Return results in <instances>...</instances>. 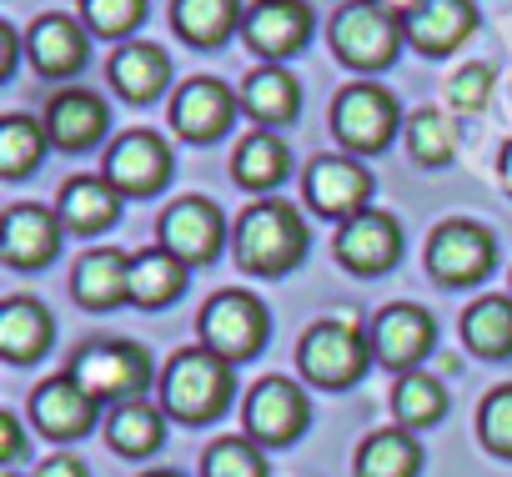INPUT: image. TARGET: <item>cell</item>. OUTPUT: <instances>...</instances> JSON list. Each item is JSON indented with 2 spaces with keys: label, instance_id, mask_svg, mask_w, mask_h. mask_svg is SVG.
<instances>
[{
  "label": "cell",
  "instance_id": "obj_39",
  "mask_svg": "<svg viewBox=\"0 0 512 477\" xmlns=\"http://www.w3.org/2000/svg\"><path fill=\"white\" fill-rule=\"evenodd\" d=\"M487 96H492V66L472 61V66H457V71L447 76V106H452L457 116H477V111L487 106Z\"/></svg>",
  "mask_w": 512,
  "mask_h": 477
},
{
  "label": "cell",
  "instance_id": "obj_5",
  "mask_svg": "<svg viewBox=\"0 0 512 477\" xmlns=\"http://www.w3.org/2000/svg\"><path fill=\"white\" fill-rule=\"evenodd\" d=\"M71 377L81 382V392L91 402H131L151 387L156 367H151V352L141 342L101 337V342H86L71 357Z\"/></svg>",
  "mask_w": 512,
  "mask_h": 477
},
{
  "label": "cell",
  "instance_id": "obj_41",
  "mask_svg": "<svg viewBox=\"0 0 512 477\" xmlns=\"http://www.w3.org/2000/svg\"><path fill=\"white\" fill-rule=\"evenodd\" d=\"M41 477H91V467L81 457H71V452H56V457L41 462Z\"/></svg>",
  "mask_w": 512,
  "mask_h": 477
},
{
  "label": "cell",
  "instance_id": "obj_46",
  "mask_svg": "<svg viewBox=\"0 0 512 477\" xmlns=\"http://www.w3.org/2000/svg\"><path fill=\"white\" fill-rule=\"evenodd\" d=\"M11 477H16V472H11Z\"/></svg>",
  "mask_w": 512,
  "mask_h": 477
},
{
  "label": "cell",
  "instance_id": "obj_37",
  "mask_svg": "<svg viewBox=\"0 0 512 477\" xmlns=\"http://www.w3.org/2000/svg\"><path fill=\"white\" fill-rule=\"evenodd\" d=\"M81 21L91 36L126 46V36L146 21V0H81Z\"/></svg>",
  "mask_w": 512,
  "mask_h": 477
},
{
  "label": "cell",
  "instance_id": "obj_19",
  "mask_svg": "<svg viewBox=\"0 0 512 477\" xmlns=\"http://www.w3.org/2000/svg\"><path fill=\"white\" fill-rule=\"evenodd\" d=\"M31 422L51 442H76L96 427V402L81 392V382L71 372H61V377H46L31 392Z\"/></svg>",
  "mask_w": 512,
  "mask_h": 477
},
{
  "label": "cell",
  "instance_id": "obj_16",
  "mask_svg": "<svg viewBox=\"0 0 512 477\" xmlns=\"http://www.w3.org/2000/svg\"><path fill=\"white\" fill-rule=\"evenodd\" d=\"M332 252H337V262L352 277H382L402 257V226H397L392 211H372L367 206L362 216H352V221L337 226V247Z\"/></svg>",
  "mask_w": 512,
  "mask_h": 477
},
{
  "label": "cell",
  "instance_id": "obj_15",
  "mask_svg": "<svg viewBox=\"0 0 512 477\" xmlns=\"http://www.w3.org/2000/svg\"><path fill=\"white\" fill-rule=\"evenodd\" d=\"M171 146L156 136V131H121L111 146H106V181L121 191V196H151L171 181Z\"/></svg>",
  "mask_w": 512,
  "mask_h": 477
},
{
  "label": "cell",
  "instance_id": "obj_25",
  "mask_svg": "<svg viewBox=\"0 0 512 477\" xmlns=\"http://www.w3.org/2000/svg\"><path fill=\"white\" fill-rule=\"evenodd\" d=\"M56 342V322L51 312L36 302V297H11V302H0V357L26 367L36 357H46Z\"/></svg>",
  "mask_w": 512,
  "mask_h": 477
},
{
  "label": "cell",
  "instance_id": "obj_45",
  "mask_svg": "<svg viewBox=\"0 0 512 477\" xmlns=\"http://www.w3.org/2000/svg\"><path fill=\"white\" fill-rule=\"evenodd\" d=\"M146 477H181V472H146Z\"/></svg>",
  "mask_w": 512,
  "mask_h": 477
},
{
  "label": "cell",
  "instance_id": "obj_23",
  "mask_svg": "<svg viewBox=\"0 0 512 477\" xmlns=\"http://www.w3.org/2000/svg\"><path fill=\"white\" fill-rule=\"evenodd\" d=\"M106 76H111V86L121 91V101L146 106V101H156V96L171 86V56H166L161 46H151V41H126V46L111 51Z\"/></svg>",
  "mask_w": 512,
  "mask_h": 477
},
{
  "label": "cell",
  "instance_id": "obj_24",
  "mask_svg": "<svg viewBox=\"0 0 512 477\" xmlns=\"http://www.w3.org/2000/svg\"><path fill=\"white\" fill-rule=\"evenodd\" d=\"M56 216L76 236H101L121 216V191L106 176H71L56 196Z\"/></svg>",
  "mask_w": 512,
  "mask_h": 477
},
{
  "label": "cell",
  "instance_id": "obj_31",
  "mask_svg": "<svg viewBox=\"0 0 512 477\" xmlns=\"http://www.w3.org/2000/svg\"><path fill=\"white\" fill-rule=\"evenodd\" d=\"M462 342L497 362V357H512V297L492 292V297H477L467 312H462Z\"/></svg>",
  "mask_w": 512,
  "mask_h": 477
},
{
  "label": "cell",
  "instance_id": "obj_40",
  "mask_svg": "<svg viewBox=\"0 0 512 477\" xmlns=\"http://www.w3.org/2000/svg\"><path fill=\"white\" fill-rule=\"evenodd\" d=\"M21 457H26L21 422H16V412H0V462H21Z\"/></svg>",
  "mask_w": 512,
  "mask_h": 477
},
{
  "label": "cell",
  "instance_id": "obj_4",
  "mask_svg": "<svg viewBox=\"0 0 512 477\" xmlns=\"http://www.w3.org/2000/svg\"><path fill=\"white\" fill-rule=\"evenodd\" d=\"M372 362V337L357 327V322H342V317H322L302 332L297 342V367L312 387H327V392H347Z\"/></svg>",
  "mask_w": 512,
  "mask_h": 477
},
{
  "label": "cell",
  "instance_id": "obj_18",
  "mask_svg": "<svg viewBox=\"0 0 512 477\" xmlns=\"http://www.w3.org/2000/svg\"><path fill=\"white\" fill-rule=\"evenodd\" d=\"M91 56V36L81 31L76 16H61V11H46L26 26V61L36 76L46 81H66L86 66Z\"/></svg>",
  "mask_w": 512,
  "mask_h": 477
},
{
  "label": "cell",
  "instance_id": "obj_44",
  "mask_svg": "<svg viewBox=\"0 0 512 477\" xmlns=\"http://www.w3.org/2000/svg\"><path fill=\"white\" fill-rule=\"evenodd\" d=\"M377 6H382L387 16H397V21H407V16H412V11L422 6V0H377Z\"/></svg>",
  "mask_w": 512,
  "mask_h": 477
},
{
  "label": "cell",
  "instance_id": "obj_43",
  "mask_svg": "<svg viewBox=\"0 0 512 477\" xmlns=\"http://www.w3.org/2000/svg\"><path fill=\"white\" fill-rule=\"evenodd\" d=\"M497 181H502V191L512 196V141L502 146V156H497Z\"/></svg>",
  "mask_w": 512,
  "mask_h": 477
},
{
  "label": "cell",
  "instance_id": "obj_33",
  "mask_svg": "<svg viewBox=\"0 0 512 477\" xmlns=\"http://www.w3.org/2000/svg\"><path fill=\"white\" fill-rule=\"evenodd\" d=\"M46 151H51L46 121L21 116V111H11L6 121H0V176H6V181L31 176V171L46 161Z\"/></svg>",
  "mask_w": 512,
  "mask_h": 477
},
{
  "label": "cell",
  "instance_id": "obj_35",
  "mask_svg": "<svg viewBox=\"0 0 512 477\" xmlns=\"http://www.w3.org/2000/svg\"><path fill=\"white\" fill-rule=\"evenodd\" d=\"M392 412H397V427H407V432L412 427H432L447 412V387L437 377H427V372H407L392 387Z\"/></svg>",
  "mask_w": 512,
  "mask_h": 477
},
{
  "label": "cell",
  "instance_id": "obj_12",
  "mask_svg": "<svg viewBox=\"0 0 512 477\" xmlns=\"http://www.w3.org/2000/svg\"><path fill=\"white\" fill-rule=\"evenodd\" d=\"M317 31V16L307 0H251L246 21H241V41L262 56V61H287L297 56Z\"/></svg>",
  "mask_w": 512,
  "mask_h": 477
},
{
  "label": "cell",
  "instance_id": "obj_26",
  "mask_svg": "<svg viewBox=\"0 0 512 477\" xmlns=\"http://www.w3.org/2000/svg\"><path fill=\"white\" fill-rule=\"evenodd\" d=\"M246 11L241 0H171V26L186 46L196 51H216L241 31Z\"/></svg>",
  "mask_w": 512,
  "mask_h": 477
},
{
  "label": "cell",
  "instance_id": "obj_34",
  "mask_svg": "<svg viewBox=\"0 0 512 477\" xmlns=\"http://www.w3.org/2000/svg\"><path fill=\"white\" fill-rule=\"evenodd\" d=\"M407 151H412V161H422V166H447L452 156H457V121H452V111H442V106H417V111H407Z\"/></svg>",
  "mask_w": 512,
  "mask_h": 477
},
{
  "label": "cell",
  "instance_id": "obj_30",
  "mask_svg": "<svg viewBox=\"0 0 512 477\" xmlns=\"http://www.w3.org/2000/svg\"><path fill=\"white\" fill-rule=\"evenodd\" d=\"M186 262H176L166 247H146L131 257V302L156 312V307H171L181 292H186Z\"/></svg>",
  "mask_w": 512,
  "mask_h": 477
},
{
  "label": "cell",
  "instance_id": "obj_38",
  "mask_svg": "<svg viewBox=\"0 0 512 477\" xmlns=\"http://www.w3.org/2000/svg\"><path fill=\"white\" fill-rule=\"evenodd\" d=\"M477 437H482L487 452L512 457V382H502V387H492L482 397V407H477Z\"/></svg>",
  "mask_w": 512,
  "mask_h": 477
},
{
  "label": "cell",
  "instance_id": "obj_28",
  "mask_svg": "<svg viewBox=\"0 0 512 477\" xmlns=\"http://www.w3.org/2000/svg\"><path fill=\"white\" fill-rule=\"evenodd\" d=\"M106 442L121 457H151L166 442V407H156L146 397L116 402L111 417H106Z\"/></svg>",
  "mask_w": 512,
  "mask_h": 477
},
{
  "label": "cell",
  "instance_id": "obj_32",
  "mask_svg": "<svg viewBox=\"0 0 512 477\" xmlns=\"http://www.w3.org/2000/svg\"><path fill=\"white\" fill-rule=\"evenodd\" d=\"M422 472V447L407 427H382L362 437L357 447V477H417Z\"/></svg>",
  "mask_w": 512,
  "mask_h": 477
},
{
  "label": "cell",
  "instance_id": "obj_6",
  "mask_svg": "<svg viewBox=\"0 0 512 477\" xmlns=\"http://www.w3.org/2000/svg\"><path fill=\"white\" fill-rule=\"evenodd\" d=\"M397 126H407V121H402V106H397V96H392L387 86H377V81H352V86H342L337 101H332V136H337V146H347V156H357V161L387 151L392 136H397Z\"/></svg>",
  "mask_w": 512,
  "mask_h": 477
},
{
  "label": "cell",
  "instance_id": "obj_22",
  "mask_svg": "<svg viewBox=\"0 0 512 477\" xmlns=\"http://www.w3.org/2000/svg\"><path fill=\"white\" fill-rule=\"evenodd\" d=\"M71 297L91 312H111L131 302V257L116 247H96L71 267Z\"/></svg>",
  "mask_w": 512,
  "mask_h": 477
},
{
  "label": "cell",
  "instance_id": "obj_29",
  "mask_svg": "<svg viewBox=\"0 0 512 477\" xmlns=\"http://www.w3.org/2000/svg\"><path fill=\"white\" fill-rule=\"evenodd\" d=\"M287 171H292V151L277 131H251L231 151V176L246 191H272V186H282Z\"/></svg>",
  "mask_w": 512,
  "mask_h": 477
},
{
  "label": "cell",
  "instance_id": "obj_11",
  "mask_svg": "<svg viewBox=\"0 0 512 477\" xmlns=\"http://www.w3.org/2000/svg\"><path fill=\"white\" fill-rule=\"evenodd\" d=\"M372 171L357 161V156H347V151H332V156H317L312 166H307V176H302V196H307V206L317 211V216H332V221H352V216H362L367 211V201H372Z\"/></svg>",
  "mask_w": 512,
  "mask_h": 477
},
{
  "label": "cell",
  "instance_id": "obj_8",
  "mask_svg": "<svg viewBox=\"0 0 512 477\" xmlns=\"http://www.w3.org/2000/svg\"><path fill=\"white\" fill-rule=\"evenodd\" d=\"M226 216L211 196H176L156 221V247H166L186 267H206L226 247Z\"/></svg>",
  "mask_w": 512,
  "mask_h": 477
},
{
  "label": "cell",
  "instance_id": "obj_36",
  "mask_svg": "<svg viewBox=\"0 0 512 477\" xmlns=\"http://www.w3.org/2000/svg\"><path fill=\"white\" fill-rule=\"evenodd\" d=\"M201 477H267V457L246 432L241 437H216L201 452Z\"/></svg>",
  "mask_w": 512,
  "mask_h": 477
},
{
  "label": "cell",
  "instance_id": "obj_7",
  "mask_svg": "<svg viewBox=\"0 0 512 477\" xmlns=\"http://www.w3.org/2000/svg\"><path fill=\"white\" fill-rule=\"evenodd\" d=\"M196 332H201V347L206 352H216L221 362L236 367V362H251L256 352L267 347L272 317H267V307L256 302L251 292L226 287V292H211L206 297V307L196 317Z\"/></svg>",
  "mask_w": 512,
  "mask_h": 477
},
{
  "label": "cell",
  "instance_id": "obj_17",
  "mask_svg": "<svg viewBox=\"0 0 512 477\" xmlns=\"http://www.w3.org/2000/svg\"><path fill=\"white\" fill-rule=\"evenodd\" d=\"M236 111H241V96H236L226 81L196 76V81H186V86L171 96V131H176L181 141L206 146V141H221V136L231 131Z\"/></svg>",
  "mask_w": 512,
  "mask_h": 477
},
{
  "label": "cell",
  "instance_id": "obj_13",
  "mask_svg": "<svg viewBox=\"0 0 512 477\" xmlns=\"http://www.w3.org/2000/svg\"><path fill=\"white\" fill-rule=\"evenodd\" d=\"M372 357L382 362V367H392V372H417V362H427V352L437 347V322H432V312L427 307H417V302H392V307H382L377 312V322H372Z\"/></svg>",
  "mask_w": 512,
  "mask_h": 477
},
{
  "label": "cell",
  "instance_id": "obj_10",
  "mask_svg": "<svg viewBox=\"0 0 512 477\" xmlns=\"http://www.w3.org/2000/svg\"><path fill=\"white\" fill-rule=\"evenodd\" d=\"M492 257H497V242L492 231L467 221V216H452L442 221L432 236H427V272L442 282V287H472L492 272Z\"/></svg>",
  "mask_w": 512,
  "mask_h": 477
},
{
  "label": "cell",
  "instance_id": "obj_20",
  "mask_svg": "<svg viewBox=\"0 0 512 477\" xmlns=\"http://www.w3.org/2000/svg\"><path fill=\"white\" fill-rule=\"evenodd\" d=\"M46 131H51V146H56V151L81 156V151H91V146L106 141L111 111H106V101H101L96 91L71 86V91H56V96H51V106H46Z\"/></svg>",
  "mask_w": 512,
  "mask_h": 477
},
{
  "label": "cell",
  "instance_id": "obj_3",
  "mask_svg": "<svg viewBox=\"0 0 512 477\" xmlns=\"http://www.w3.org/2000/svg\"><path fill=\"white\" fill-rule=\"evenodd\" d=\"M327 41H332V56L367 81L397 61L407 36H402V21L387 16L377 0H347L327 26Z\"/></svg>",
  "mask_w": 512,
  "mask_h": 477
},
{
  "label": "cell",
  "instance_id": "obj_42",
  "mask_svg": "<svg viewBox=\"0 0 512 477\" xmlns=\"http://www.w3.org/2000/svg\"><path fill=\"white\" fill-rule=\"evenodd\" d=\"M21 46H26V41H21L11 26H0V81H6V76L16 71V56H21Z\"/></svg>",
  "mask_w": 512,
  "mask_h": 477
},
{
  "label": "cell",
  "instance_id": "obj_21",
  "mask_svg": "<svg viewBox=\"0 0 512 477\" xmlns=\"http://www.w3.org/2000/svg\"><path fill=\"white\" fill-rule=\"evenodd\" d=\"M477 31V6L472 0H422L402 21V36L422 56H452L467 36Z\"/></svg>",
  "mask_w": 512,
  "mask_h": 477
},
{
  "label": "cell",
  "instance_id": "obj_2",
  "mask_svg": "<svg viewBox=\"0 0 512 477\" xmlns=\"http://www.w3.org/2000/svg\"><path fill=\"white\" fill-rule=\"evenodd\" d=\"M236 397V372L231 362H221L206 347H181L166 367H161V407L176 422H216Z\"/></svg>",
  "mask_w": 512,
  "mask_h": 477
},
{
  "label": "cell",
  "instance_id": "obj_27",
  "mask_svg": "<svg viewBox=\"0 0 512 477\" xmlns=\"http://www.w3.org/2000/svg\"><path fill=\"white\" fill-rule=\"evenodd\" d=\"M241 111L262 126H287L302 111V86L287 66H256L241 81Z\"/></svg>",
  "mask_w": 512,
  "mask_h": 477
},
{
  "label": "cell",
  "instance_id": "obj_1",
  "mask_svg": "<svg viewBox=\"0 0 512 477\" xmlns=\"http://www.w3.org/2000/svg\"><path fill=\"white\" fill-rule=\"evenodd\" d=\"M312 247V236H307V221L292 201H272L262 196L256 206H246L231 226V257L241 272L251 277H287L302 267Z\"/></svg>",
  "mask_w": 512,
  "mask_h": 477
},
{
  "label": "cell",
  "instance_id": "obj_14",
  "mask_svg": "<svg viewBox=\"0 0 512 477\" xmlns=\"http://www.w3.org/2000/svg\"><path fill=\"white\" fill-rule=\"evenodd\" d=\"M61 216L36 206V201H16L0 211V257L11 272H41L46 262H56L61 252Z\"/></svg>",
  "mask_w": 512,
  "mask_h": 477
},
{
  "label": "cell",
  "instance_id": "obj_9",
  "mask_svg": "<svg viewBox=\"0 0 512 477\" xmlns=\"http://www.w3.org/2000/svg\"><path fill=\"white\" fill-rule=\"evenodd\" d=\"M241 422L256 447H292L312 422V402L292 377H262L241 402Z\"/></svg>",
  "mask_w": 512,
  "mask_h": 477
}]
</instances>
